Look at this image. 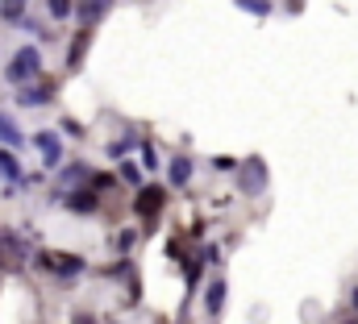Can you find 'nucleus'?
Listing matches in <instances>:
<instances>
[{"mask_svg":"<svg viewBox=\"0 0 358 324\" xmlns=\"http://www.w3.org/2000/svg\"><path fill=\"white\" fill-rule=\"evenodd\" d=\"M204 308H209L213 316H217V312L225 308V283H221V279H217V283L209 287V296H204Z\"/></svg>","mask_w":358,"mask_h":324,"instance_id":"nucleus-14","label":"nucleus"},{"mask_svg":"<svg viewBox=\"0 0 358 324\" xmlns=\"http://www.w3.org/2000/svg\"><path fill=\"white\" fill-rule=\"evenodd\" d=\"M355 308H358V291H355Z\"/></svg>","mask_w":358,"mask_h":324,"instance_id":"nucleus-24","label":"nucleus"},{"mask_svg":"<svg viewBox=\"0 0 358 324\" xmlns=\"http://www.w3.org/2000/svg\"><path fill=\"white\" fill-rule=\"evenodd\" d=\"M21 29H25V33H46V29H42V25L33 21V17H25V21H21Z\"/></svg>","mask_w":358,"mask_h":324,"instance_id":"nucleus-22","label":"nucleus"},{"mask_svg":"<svg viewBox=\"0 0 358 324\" xmlns=\"http://www.w3.org/2000/svg\"><path fill=\"white\" fill-rule=\"evenodd\" d=\"M104 12H108V0H83V8H79V29H92Z\"/></svg>","mask_w":358,"mask_h":324,"instance_id":"nucleus-8","label":"nucleus"},{"mask_svg":"<svg viewBox=\"0 0 358 324\" xmlns=\"http://www.w3.org/2000/svg\"><path fill=\"white\" fill-rule=\"evenodd\" d=\"M121 179H129V183H138V167H133V162H121Z\"/></svg>","mask_w":358,"mask_h":324,"instance_id":"nucleus-20","label":"nucleus"},{"mask_svg":"<svg viewBox=\"0 0 358 324\" xmlns=\"http://www.w3.org/2000/svg\"><path fill=\"white\" fill-rule=\"evenodd\" d=\"M167 175H171V183H175V187H184V183L192 179V158H171Z\"/></svg>","mask_w":358,"mask_h":324,"instance_id":"nucleus-11","label":"nucleus"},{"mask_svg":"<svg viewBox=\"0 0 358 324\" xmlns=\"http://www.w3.org/2000/svg\"><path fill=\"white\" fill-rule=\"evenodd\" d=\"M38 266L50 271V275H58V279H75V275H83L88 262L79 254H67V250H42L38 254Z\"/></svg>","mask_w":358,"mask_h":324,"instance_id":"nucleus-2","label":"nucleus"},{"mask_svg":"<svg viewBox=\"0 0 358 324\" xmlns=\"http://www.w3.org/2000/svg\"><path fill=\"white\" fill-rule=\"evenodd\" d=\"M63 133H67V137H83V125H79V121H71V117H67V121H63Z\"/></svg>","mask_w":358,"mask_h":324,"instance_id":"nucleus-18","label":"nucleus"},{"mask_svg":"<svg viewBox=\"0 0 358 324\" xmlns=\"http://www.w3.org/2000/svg\"><path fill=\"white\" fill-rule=\"evenodd\" d=\"M33 146L42 150V158H46V167H50V171H58V167H63V146H58V137H54L50 129L33 133Z\"/></svg>","mask_w":358,"mask_h":324,"instance_id":"nucleus-3","label":"nucleus"},{"mask_svg":"<svg viewBox=\"0 0 358 324\" xmlns=\"http://www.w3.org/2000/svg\"><path fill=\"white\" fill-rule=\"evenodd\" d=\"M88 46H92V29H79V33L71 37V46H67V71H79V67H83Z\"/></svg>","mask_w":358,"mask_h":324,"instance_id":"nucleus-6","label":"nucleus"},{"mask_svg":"<svg viewBox=\"0 0 358 324\" xmlns=\"http://www.w3.org/2000/svg\"><path fill=\"white\" fill-rule=\"evenodd\" d=\"M63 204H67L71 212H96V208H100V196H96L92 187H75V191H63Z\"/></svg>","mask_w":358,"mask_h":324,"instance_id":"nucleus-5","label":"nucleus"},{"mask_svg":"<svg viewBox=\"0 0 358 324\" xmlns=\"http://www.w3.org/2000/svg\"><path fill=\"white\" fill-rule=\"evenodd\" d=\"M4 75H8V83H29V79H38L42 75V50L38 46H21L17 54H13V62L4 67Z\"/></svg>","mask_w":358,"mask_h":324,"instance_id":"nucleus-1","label":"nucleus"},{"mask_svg":"<svg viewBox=\"0 0 358 324\" xmlns=\"http://www.w3.org/2000/svg\"><path fill=\"white\" fill-rule=\"evenodd\" d=\"M133 241H138V233H133V229H129V233H121V237H117V246H121V250H133Z\"/></svg>","mask_w":358,"mask_h":324,"instance_id":"nucleus-21","label":"nucleus"},{"mask_svg":"<svg viewBox=\"0 0 358 324\" xmlns=\"http://www.w3.org/2000/svg\"><path fill=\"white\" fill-rule=\"evenodd\" d=\"M163 204H167V191L163 187H142L138 191V200H133V208H138V216H154V212H163Z\"/></svg>","mask_w":358,"mask_h":324,"instance_id":"nucleus-4","label":"nucleus"},{"mask_svg":"<svg viewBox=\"0 0 358 324\" xmlns=\"http://www.w3.org/2000/svg\"><path fill=\"white\" fill-rule=\"evenodd\" d=\"M79 179H92L79 162H71V167H58V187H75Z\"/></svg>","mask_w":358,"mask_h":324,"instance_id":"nucleus-13","label":"nucleus"},{"mask_svg":"<svg viewBox=\"0 0 358 324\" xmlns=\"http://www.w3.org/2000/svg\"><path fill=\"white\" fill-rule=\"evenodd\" d=\"M263 183H267V167H263V162H250L246 175H242V191H254V187H263Z\"/></svg>","mask_w":358,"mask_h":324,"instance_id":"nucleus-12","label":"nucleus"},{"mask_svg":"<svg viewBox=\"0 0 358 324\" xmlns=\"http://www.w3.org/2000/svg\"><path fill=\"white\" fill-rule=\"evenodd\" d=\"M238 8H246V12H254V17H267V12H271L267 0H238Z\"/></svg>","mask_w":358,"mask_h":324,"instance_id":"nucleus-17","label":"nucleus"},{"mask_svg":"<svg viewBox=\"0 0 358 324\" xmlns=\"http://www.w3.org/2000/svg\"><path fill=\"white\" fill-rule=\"evenodd\" d=\"M0 179H8V183H17L21 179V162H17V150H0Z\"/></svg>","mask_w":358,"mask_h":324,"instance_id":"nucleus-9","label":"nucleus"},{"mask_svg":"<svg viewBox=\"0 0 358 324\" xmlns=\"http://www.w3.org/2000/svg\"><path fill=\"white\" fill-rule=\"evenodd\" d=\"M71 324H96V316H88V312H79V316H75Z\"/></svg>","mask_w":358,"mask_h":324,"instance_id":"nucleus-23","label":"nucleus"},{"mask_svg":"<svg viewBox=\"0 0 358 324\" xmlns=\"http://www.w3.org/2000/svg\"><path fill=\"white\" fill-rule=\"evenodd\" d=\"M0 142H4L8 150H21V146H25L21 129H17V125H13V117H4V112H0Z\"/></svg>","mask_w":358,"mask_h":324,"instance_id":"nucleus-10","label":"nucleus"},{"mask_svg":"<svg viewBox=\"0 0 358 324\" xmlns=\"http://www.w3.org/2000/svg\"><path fill=\"white\" fill-rule=\"evenodd\" d=\"M50 96H54V83H38V87H21V96H17V104L21 108H42V104H50Z\"/></svg>","mask_w":358,"mask_h":324,"instance_id":"nucleus-7","label":"nucleus"},{"mask_svg":"<svg viewBox=\"0 0 358 324\" xmlns=\"http://www.w3.org/2000/svg\"><path fill=\"white\" fill-rule=\"evenodd\" d=\"M46 8H50L54 21H71L75 17V0H46Z\"/></svg>","mask_w":358,"mask_h":324,"instance_id":"nucleus-15","label":"nucleus"},{"mask_svg":"<svg viewBox=\"0 0 358 324\" xmlns=\"http://www.w3.org/2000/svg\"><path fill=\"white\" fill-rule=\"evenodd\" d=\"M213 171H238V162H234V158H225V154H221V158H213Z\"/></svg>","mask_w":358,"mask_h":324,"instance_id":"nucleus-19","label":"nucleus"},{"mask_svg":"<svg viewBox=\"0 0 358 324\" xmlns=\"http://www.w3.org/2000/svg\"><path fill=\"white\" fill-rule=\"evenodd\" d=\"M21 12H25V0H0V17L4 21H21Z\"/></svg>","mask_w":358,"mask_h":324,"instance_id":"nucleus-16","label":"nucleus"}]
</instances>
